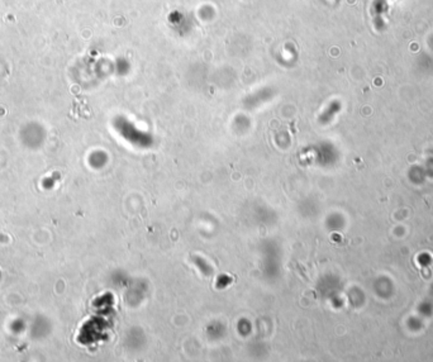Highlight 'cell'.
<instances>
[{"instance_id":"6da1fadb","label":"cell","mask_w":433,"mask_h":362,"mask_svg":"<svg viewBox=\"0 0 433 362\" xmlns=\"http://www.w3.org/2000/svg\"><path fill=\"white\" fill-rule=\"evenodd\" d=\"M30 328L33 336L37 337V338H42V337H46L50 333L51 325L48 319L42 316H38L32 325L30 326Z\"/></svg>"},{"instance_id":"7a4b0ae2","label":"cell","mask_w":433,"mask_h":362,"mask_svg":"<svg viewBox=\"0 0 433 362\" xmlns=\"http://www.w3.org/2000/svg\"><path fill=\"white\" fill-rule=\"evenodd\" d=\"M27 328H28V326H27V322L23 318H15L9 323V329L15 336L22 334Z\"/></svg>"}]
</instances>
